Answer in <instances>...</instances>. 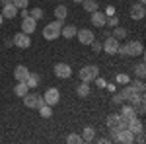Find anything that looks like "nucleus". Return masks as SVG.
Masks as SVG:
<instances>
[{"instance_id": "obj_1", "label": "nucleus", "mask_w": 146, "mask_h": 144, "mask_svg": "<svg viewBox=\"0 0 146 144\" xmlns=\"http://www.w3.org/2000/svg\"><path fill=\"white\" fill-rule=\"evenodd\" d=\"M119 94H121V96H123V100H125V101H129L133 107H136L140 101L144 100V94H140V92H138L135 86H131V84H125L123 90H121Z\"/></svg>"}, {"instance_id": "obj_2", "label": "nucleus", "mask_w": 146, "mask_h": 144, "mask_svg": "<svg viewBox=\"0 0 146 144\" xmlns=\"http://www.w3.org/2000/svg\"><path fill=\"white\" fill-rule=\"evenodd\" d=\"M60 27H62V20H56V22H51L43 27V39L45 41H55L60 37Z\"/></svg>"}, {"instance_id": "obj_3", "label": "nucleus", "mask_w": 146, "mask_h": 144, "mask_svg": "<svg viewBox=\"0 0 146 144\" xmlns=\"http://www.w3.org/2000/svg\"><path fill=\"white\" fill-rule=\"evenodd\" d=\"M78 76H80L82 82H94L96 78L100 76V68L96 66V64H86V66L80 68Z\"/></svg>"}, {"instance_id": "obj_4", "label": "nucleus", "mask_w": 146, "mask_h": 144, "mask_svg": "<svg viewBox=\"0 0 146 144\" xmlns=\"http://www.w3.org/2000/svg\"><path fill=\"white\" fill-rule=\"evenodd\" d=\"M127 56H142L144 55V47L140 41H127Z\"/></svg>"}, {"instance_id": "obj_5", "label": "nucleus", "mask_w": 146, "mask_h": 144, "mask_svg": "<svg viewBox=\"0 0 146 144\" xmlns=\"http://www.w3.org/2000/svg\"><path fill=\"white\" fill-rule=\"evenodd\" d=\"M101 51L107 53V55H117V51H119V39H115L113 35L105 37V41H103V49H101Z\"/></svg>"}, {"instance_id": "obj_6", "label": "nucleus", "mask_w": 146, "mask_h": 144, "mask_svg": "<svg viewBox=\"0 0 146 144\" xmlns=\"http://www.w3.org/2000/svg\"><path fill=\"white\" fill-rule=\"evenodd\" d=\"M43 100H45L47 105H51V107H55L56 103L60 101V92L56 88H47V92L43 94Z\"/></svg>"}, {"instance_id": "obj_7", "label": "nucleus", "mask_w": 146, "mask_h": 144, "mask_svg": "<svg viewBox=\"0 0 146 144\" xmlns=\"http://www.w3.org/2000/svg\"><path fill=\"white\" fill-rule=\"evenodd\" d=\"M12 41H14L16 47H20V49H29V47H31V37H29L27 33H23V31L16 33L14 37H12Z\"/></svg>"}, {"instance_id": "obj_8", "label": "nucleus", "mask_w": 146, "mask_h": 144, "mask_svg": "<svg viewBox=\"0 0 146 144\" xmlns=\"http://www.w3.org/2000/svg\"><path fill=\"white\" fill-rule=\"evenodd\" d=\"M113 142H121V144H133L135 142V134L131 133L129 129H119L117 136L113 138Z\"/></svg>"}, {"instance_id": "obj_9", "label": "nucleus", "mask_w": 146, "mask_h": 144, "mask_svg": "<svg viewBox=\"0 0 146 144\" xmlns=\"http://www.w3.org/2000/svg\"><path fill=\"white\" fill-rule=\"evenodd\" d=\"M35 29H37V20H33L29 14L23 16L22 18V31L27 33V35H31V33H35Z\"/></svg>"}, {"instance_id": "obj_10", "label": "nucleus", "mask_w": 146, "mask_h": 144, "mask_svg": "<svg viewBox=\"0 0 146 144\" xmlns=\"http://www.w3.org/2000/svg\"><path fill=\"white\" fill-rule=\"evenodd\" d=\"M55 76L62 78V80L70 78L72 76V68H70V64H66V62H56L55 64Z\"/></svg>"}, {"instance_id": "obj_11", "label": "nucleus", "mask_w": 146, "mask_h": 144, "mask_svg": "<svg viewBox=\"0 0 146 144\" xmlns=\"http://www.w3.org/2000/svg\"><path fill=\"white\" fill-rule=\"evenodd\" d=\"M129 16H131V20H135V22L144 20V16H146L144 4H133V6H131V10H129Z\"/></svg>"}, {"instance_id": "obj_12", "label": "nucleus", "mask_w": 146, "mask_h": 144, "mask_svg": "<svg viewBox=\"0 0 146 144\" xmlns=\"http://www.w3.org/2000/svg\"><path fill=\"white\" fill-rule=\"evenodd\" d=\"M76 39H78L82 45H90L92 41L96 39V35H94L92 29H78V31H76Z\"/></svg>"}, {"instance_id": "obj_13", "label": "nucleus", "mask_w": 146, "mask_h": 144, "mask_svg": "<svg viewBox=\"0 0 146 144\" xmlns=\"http://www.w3.org/2000/svg\"><path fill=\"white\" fill-rule=\"evenodd\" d=\"M105 22H107V16H105V12H92V25L94 27H105Z\"/></svg>"}, {"instance_id": "obj_14", "label": "nucleus", "mask_w": 146, "mask_h": 144, "mask_svg": "<svg viewBox=\"0 0 146 144\" xmlns=\"http://www.w3.org/2000/svg\"><path fill=\"white\" fill-rule=\"evenodd\" d=\"M39 94H31V92H27L25 96H23V105L27 107V109H37V101H39Z\"/></svg>"}, {"instance_id": "obj_15", "label": "nucleus", "mask_w": 146, "mask_h": 144, "mask_svg": "<svg viewBox=\"0 0 146 144\" xmlns=\"http://www.w3.org/2000/svg\"><path fill=\"white\" fill-rule=\"evenodd\" d=\"M29 76V68L25 66V64H18V66L14 68V78H16V82H25Z\"/></svg>"}, {"instance_id": "obj_16", "label": "nucleus", "mask_w": 146, "mask_h": 144, "mask_svg": "<svg viewBox=\"0 0 146 144\" xmlns=\"http://www.w3.org/2000/svg\"><path fill=\"white\" fill-rule=\"evenodd\" d=\"M76 31H78V27L74 25V23H62V27H60V37H64V39H72V37H76Z\"/></svg>"}, {"instance_id": "obj_17", "label": "nucleus", "mask_w": 146, "mask_h": 144, "mask_svg": "<svg viewBox=\"0 0 146 144\" xmlns=\"http://www.w3.org/2000/svg\"><path fill=\"white\" fill-rule=\"evenodd\" d=\"M18 12H20V10H18L14 4H4L0 14H2V18H6V20H14V18L18 16Z\"/></svg>"}, {"instance_id": "obj_18", "label": "nucleus", "mask_w": 146, "mask_h": 144, "mask_svg": "<svg viewBox=\"0 0 146 144\" xmlns=\"http://www.w3.org/2000/svg\"><path fill=\"white\" fill-rule=\"evenodd\" d=\"M127 129L131 131L133 134L140 133V131H144V123L140 121L138 117H133V119H129V125H127Z\"/></svg>"}, {"instance_id": "obj_19", "label": "nucleus", "mask_w": 146, "mask_h": 144, "mask_svg": "<svg viewBox=\"0 0 146 144\" xmlns=\"http://www.w3.org/2000/svg\"><path fill=\"white\" fill-rule=\"evenodd\" d=\"M119 115H121L123 119H127V121H129V119L136 117V107H133L131 103H129V105H123V107H121V113H119Z\"/></svg>"}, {"instance_id": "obj_20", "label": "nucleus", "mask_w": 146, "mask_h": 144, "mask_svg": "<svg viewBox=\"0 0 146 144\" xmlns=\"http://www.w3.org/2000/svg\"><path fill=\"white\" fill-rule=\"evenodd\" d=\"M82 140L84 142H94L96 140V129L94 127H84V131H82Z\"/></svg>"}, {"instance_id": "obj_21", "label": "nucleus", "mask_w": 146, "mask_h": 144, "mask_svg": "<svg viewBox=\"0 0 146 144\" xmlns=\"http://www.w3.org/2000/svg\"><path fill=\"white\" fill-rule=\"evenodd\" d=\"M90 82H82V84H78V88H76V94H78V98H88L90 96Z\"/></svg>"}, {"instance_id": "obj_22", "label": "nucleus", "mask_w": 146, "mask_h": 144, "mask_svg": "<svg viewBox=\"0 0 146 144\" xmlns=\"http://www.w3.org/2000/svg\"><path fill=\"white\" fill-rule=\"evenodd\" d=\"M39 82H41V78H39L37 72H29V76H27V80H25L27 88H37V86H39Z\"/></svg>"}, {"instance_id": "obj_23", "label": "nucleus", "mask_w": 146, "mask_h": 144, "mask_svg": "<svg viewBox=\"0 0 146 144\" xmlns=\"http://www.w3.org/2000/svg\"><path fill=\"white\" fill-rule=\"evenodd\" d=\"M27 92H29V88H27V84H25V82H18V84L14 86V94H16L18 98H23Z\"/></svg>"}, {"instance_id": "obj_24", "label": "nucleus", "mask_w": 146, "mask_h": 144, "mask_svg": "<svg viewBox=\"0 0 146 144\" xmlns=\"http://www.w3.org/2000/svg\"><path fill=\"white\" fill-rule=\"evenodd\" d=\"M119 121H121V115L113 113V115H109V117H107L105 125H107V129H117V127H119Z\"/></svg>"}, {"instance_id": "obj_25", "label": "nucleus", "mask_w": 146, "mask_h": 144, "mask_svg": "<svg viewBox=\"0 0 146 144\" xmlns=\"http://www.w3.org/2000/svg\"><path fill=\"white\" fill-rule=\"evenodd\" d=\"M111 35L115 37V39H119V41H121V39H125V37L129 35V31H127L125 27H121V25H115V27H113V31H111Z\"/></svg>"}, {"instance_id": "obj_26", "label": "nucleus", "mask_w": 146, "mask_h": 144, "mask_svg": "<svg viewBox=\"0 0 146 144\" xmlns=\"http://www.w3.org/2000/svg\"><path fill=\"white\" fill-rule=\"evenodd\" d=\"M80 4H82V8L88 12V14H92V12L98 10V2H96V0H82Z\"/></svg>"}, {"instance_id": "obj_27", "label": "nucleus", "mask_w": 146, "mask_h": 144, "mask_svg": "<svg viewBox=\"0 0 146 144\" xmlns=\"http://www.w3.org/2000/svg\"><path fill=\"white\" fill-rule=\"evenodd\" d=\"M55 16H56V20H66V16H68V8L64 6V4H60V6H56L55 8Z\"/></svg>"}, {"instance_id": "obj_28", "label": "nucleus", "mask_w": 146, "mask_h": 144, "mask_svg": "<svg viewBox=\"0 0 146 144\" xmlns=\"http://www.w3.org/2000/svg\"><path fill=\"white\" fill-rule=\"evenodd\" d=\"M39 113H41V117H43V119H51V117H53V107H51V105H41V107H39Z\"/></svg>"}, {"instance_id": "obj_29", "label": "nucleus", "mask_w": 146, "mask_h": 144, "mask_svg": "<svg viewBox=\"0 0 146 144\" xmlns=\"http://www.w3.org/2000/svg\"><path fill=\"white\" fill-rule=\"evenodd\" d=\"M66 142L68 144H82L84 140H82V136H80V134L72 133V134H68V136H66Z\"/></svg>"}, {"instance_id": "obj_30", "label": "nucleus", "mask_w": 146, "mask_h": 144, "mask_svg": "<svg viewBox=\"0 0 146 144\" xmlns=\"http://www.w3.org/2000/svg\"><path fill=\"white\" fill-rule=\"evenodd\" d=\"M135 74L138 78H144V74H146V64L144 62H138V64L135 66Z\"/></svg>"}, {"instance_id": "obj_31", "label": "nucleus", "mask_w": 146, "mask_h": 144, "mask_svg": "<svg viewBox=\"0 0 146 144\" xmlns=\"http://www.w3.org/2000/svg\"><path fill=\"white\" fill-rule=\"evenodd\" d=\"M29 16H31L33 20H37V22H39V20L45 16V12H43V8H33V10L29 12Z\"/></svg>"}, {"instance_id": "obj_32", "label": "nucleus", "mask_w": 146, "mask_h": 144, "mask_svg": "<svg viewBox=\"0 0 146 144\" xmlns=\"http://www.w3.org/2000/svg\"><path fill=\"white\" fill-rule=\"evenodd\" d=\"M115 82H117V84H129V82H131V76H129V74H117V76H115Z\"/></svg>"}, {"instance_id": "obj_33", "label": "nucleus", "mask_w": 146, "mask_h": 144, "mask_svg": "<svg viewBox=\"0 0 146 144\" xmlns=\"http://www.w3.org/2000/svg\"><path fill=\"white\" fill-rule=\"evenodd\" d=\"M129 84H131V86H135V88L138 90V92H140V94H144V82H142V78H138V80H135V82H133V80H131V82H129Z\"/></svg>"}, {"instance_id": "obj_34", "label": "nucleus", "mask_w": 146, "mask_h": 144, "mask_svg": "<svg viewBox=\"0 0 146 144\" xmlns=\"http://www.w3.org/2000/svg\"><path fill=\"white\" fill-rule=\"evenodd\" d=\"M12 4H14L18 10H23V8L29 6V0H12Z\"/></svg>"}, {"instance_id": "obj_35", "label": "nucleus", "mask_w": 146, "mask_h": 144, "mask_svg": "<svg viewBox=\"0 0 146 144\" xmlns=\"http://www.w3.org/2000/svg\"><path fill=\"white\" fill-rule=\"evenodd\" d=\"M90 45H92V49H94V53H101V49H103V43L98 41V39H94Z\"/></svg>"}, {"instance_id": "obj_36", "label": "nucleus", "mask_w": 146, "mask_h": 144, "mask_svg": "<svg viewBox=\"0 0 146 144\" xmlns=\"http://www.w3.org/2000/svg\"><path fill=\"white\" fill-rule=\"evenodd\" d=\"M111 103H113V105H123V103H125L123 96H121V94H115V96L111 98Z\"/></svg>"}, {"instance_id": "obj_37", "label": "nucleus", "mask_w": 146, "mask_h": 144, "mask_svg": "<svg viewBox=\"0 0 146 144\" xmlns=\"http://www.w3.org/2000/svg\"><path fill=\"white\" fill-rule=\"evenodd\" d=\"M105 25H109V27H115V25H119V20L115 18V16H107V22Z\"/></svg>"}, {"instance_id": "obj_38", "label": "nucleus", "mask_w": 146, "mask_h": 144, "mask_svg": "<svg viewBox=\"0 0 146 144\" xmlns=\"http://www.w3.org/2000/svg\"><path fill=\"white\" fill-rule=\"evenodd\" d=\"M135 140H136V142H138V144H144V142H146L144 131H140V133H136V134H135Z\"/></svg>"}, {"instance_id": "obj_39", "label": "nucleus", "mask_w": 146, "mask_h": 144, "mask_svg": "<svg viewBox=\"0 0 146 144\" xmlns=\"http://www.w3.org/2000/svg\"><path fill=\"white\" fill-rule=\"evenodd\" d=\"M94 82H96V84H98V88H101V90H103L105 86H107V82H105V78H100V76L96 78Z\"/></svg>"}, {"instance_id": "obj_40", "label": "nucleus", "mask_w": 146, "mask_h": 144, "mask_svg": "<svg viewBox=\"0 0 146 144\" xmlns=\"http://www.w3.org/2000/svg\"><path fill=\"white\" fill-rule=\"evenodd\" d=\"M98 142L100 144H107V142H111V138H98Z\"/></svg>"}, {"instance_id": "obj_41", "label": "nucleus", "mask_w": 146, "mask_h": 144, "mask_svg": "<svg viewBox=\"0 0 146 144\" xmlns=\"http://www.w3.org/2000/svg\"><path fill=\"white\" fill-rule=\"evenodd\" d=\"M113 14H115V8H107L105 10V16H113Z\"/></svg>"}, {"instance_id": "obj_42", "label": "nucleus", "mask_w": 146, "mask_h": 144, "mask_svg": "<svg viewBox=\"0 0 146 144\" xmlns=\"http://www.w3.org/2000/svg\"><path fill=\"white\" fill-rule=\"evenodd\" d=\"M41 105H45V100H43V98H39V101H37V109H39Z\"/></svg>"}, {"instance_id": "obj_43", "label": "nucleus", "mask_w": 146, "mask_h": 144, "mask_svg": "<svg viewBox=\"0 0 146 144\" xmlns=\"http://www.w3.org/2000/svg\"><path fill=\"white\" fill-rule=\"evenodd\" d=\"M4 45H6V47H12V45H14V41H12V39H6V41H4Z\"/></svg>"}, {"instance_id": "obj_44", "label": "nucleus", "mask_w": 146, "mask_h": 144, "mask_svg": "<svg viewBox=\"0 0 146 144\" xmlns=\"http://www.w3.org/2000/svg\"><path fill=\"white\" fill-rule=\"evenodd\" d=\"M0 2H2V6L4 4H12V0H0Z\"/></svg>"}, {"instance_id": "obj_45", "label": "nucleus", "mask_w": 146, "mask_h": 144, "mask_svg": "<svg viewBox=\"0 0 146 144\" xmlns=\"http://www.w3.org/2000/svg\"><path fill=\"white\" fill-rule=\"evenodd\" d=\"M2 23H4V18H2V14H0V27H2Z\"/></svg>"}, {"instance_id": "obj_46", "label": "nucleus", "mask_w": 146, "mask_h": 144, "mask_svg": "<svg viewBox=\"0 0 146 144\" xmlns=\"http://www.w3.org/2000/svg\"><path fill=\"white\" fill-rule=\"evenodd\" d=\"M144 2H146V0H138V4H144Z\"/></svg>"}, {"instance_id": "obj_47", "label": "nucleus", "mask_w": 146, "mask_h": 144, "mask_svg": "<svg viewBox=\"0 0 146 144\" xmlns=\"http://www.w3.org/2000/svg\"><path fill=\"white\" fill-rule=\"evenodd\" d=\"M72 2H82V0H72Z\"/></svg>"}, {"instance_id": "obj_48", "label": "nucleus", "mask_w": 146, "mask_h": 144, "mask_svg": "<svg viewBox=\"0 0 146 144\" xmlns=\"http://www.w3.org/2000/svg\"><path fill=\"white\" fill-rule=\"evenodd\" d=\"M0 6H2V2H0Z\"/></svg>"}]
</instances>
